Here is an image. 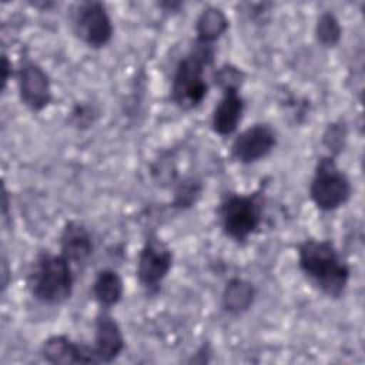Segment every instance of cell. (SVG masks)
Listing matches in <instances>:
<instances>
[{"label": "cell", "instance_id": "cell-1", "mask_svg": "<svg viewBox=\"0 0 365 365\" xmlns=\"http://www.w3.org/2000/svg\"><path fill=\"white\" fill-rule=\"evenodd\" d=\"M297 265L305 279L329 299H341L351 281V267L329 238L308 237L297 245Z\"/></svg>", "mask_w": 365, "mask_h": 365}, {"label": "cell", "instance_id": "cell-2", "mask_svg": "<svg viewBox=\"0 0 365 365\" xmlns=\"http://www.w3.org/2000/svg\"><path fill=\"white\" fill-rule=\"evenodd\" d=\"M215 46L197 40L177 61L170 86V101L181 111L198 108L210 93L207 70L214 66Z\"/></svg>", "mask_w": 365, "mask_h": 365}, {"label": "cell", "instance_id": "cell-3", "mask_svg": "<svg viewBox=\"0 0 365 365\" xmlns=\"http://www.w3.org/2000/svg\"><path fill=\"white\" fill-rule=\"evenodd\" d=\"M74 287L76 268L61 252L50 250L37 252L26 277V288L37 304L63 305L73 297Z\"/></svg>", "mask_w": 365, "mask_h": 365}, {"label": "cell", "instance_id": "cell-4", "mask_svg": "<svg viewBox=\"0 0 365 365\" xmlns=\"http://www.w3.org/2000/svg\"><path fill=\"white\" fill-rule=\"evenodd\" d=\"M265 187L267 184H259L248 192L228 191L217 204L220 230L237 245L247 244L261 230L265 215Z\"/></svg>", "mask_w": 365, "mask_h": 365}, {"label": "cell", "instance_id": "cell-5", "mask_svg": "<svg viewBox=\"0 0 365 365\" xmlns=\"http://www.w3.org/2000/svg\"><path fill=\"white\" fill-rule=\"evenodd\" d=\"M352 192L351 178L338 165V160L328 154L319 155L308 185L314 207L321 212H334L349 202Z\"/></svg>", "mask_w": 365, "mask_h": 365}, {"label": "cell", "instance_id": "cell-6", "mask_svg": "<svg viewBox=\"0 0 365 365\" xmlns=\"http://www.w3.org/2000/svg\"><path fill=\"white\" fill-rule=\"evenodd\" d=\"M174 265L173 248L155 234H148L137 254L135 279L147 297H157Z\"/></svg>", "mask_w": 365, "mask_h": 365}, {"label": "cell", "instance_id": "cell-7", "mask_svg": "<svg viewBox=\"0 0 365 365\" xmlns=\"http://www.w3.org/2000/svg\"><path fill=\"white\" fill-rule=\"evenodd\" d=\"M68 21L73 34L91 50H101L113 40L114 23L103 1L86 0L73 4Z\"/></svg>", "mask_w": 365, "mask_h": 365}, {"label": "cell", "instance_id": "cell-8", "mask_svg": "<svg viewBox=\"0 0 365 365\" xmlns=\"http://www.w3.org/2000/svg\"><path fill=\"white\" fill-rule=\"evenodd\" d=\"M14 81L19 100L29 111L41 113L53 103L54 94L50 74L29 56H24L16 67Z\"/></svg>", "mask_w": 365, "mask_h": 365}, {"label": "cell", "instance_id": "cell-9", "mask_svg": "<svg viewBox=\"0 0 365 365\" xmlns=\"http://www.w3.org/2000/svg\"><path fill=\"white\" fill-rule=\"evenodd\" d=\"M277 145V130L267 121H257L235 134L230 145V158L241 165H252L269 157Z\"/></svg>", "mask_w": 365, "mask_h": 365}, {"label": "cell", "instance_id": "cell-10", "mask_svg": "<svg viewBox=\"0 0 365 365\" xmlns=\"http://www.w3.org/2000/svg\"><path fill=\"white\" fill-rule=\"evenodd\" d=\"M93 327L91 349L96 364H113L125 349V336L120 322L108 309H98Z\"/></svg>", "mask_w": 365, "mask_h": 365}, {"label": "cell", "instance_id": "cell-11", "mask_svg": "<svg viewBox=\"0 0 365 365\" xmlns=\"http://www.w3.org/2000/svg\"><path fill=\"white\" fill-rule=\"evenodd\" d=\"M38 354L44 362L51 365H97L91 344L77 341L66 334L47 336L41 342Z\"/></svg>", "mask_w": 365, "mask_h": 365}, {"label": "cell", "instance_id": "cell-12", "mask_svg": "<svg viewBox=\"0 0 365 365\" xmlns=\"http://www.w3.org/2000/svg\"><path fill=\"white\" fill-rule=\"evenodd\" d=\"M245 113V98L240 88H225L212 108L210 118L211 131L221 137L228 138L237 134Z\"/></svg>", "mask_w": 365, "mask_h": 365}, {"label": "cell", "instance_id": "cell-13", "mask_svg": "<svg viewBox=\"0 0 365 365\" xmlns=\"http://www.w3.org/2000/svg\"><path fill=\"white\" fill-rule=\"evenodd\" d=\"M58 251L74 268L86 265L94 252V241L88 227L78 220H67L58 235Z\"/></svg>", "mask_w": 365, "mask_h": 365}, {"label": "cell", "instance_id": "cell-14", "mask_svg": "<svg viewBox=\"0 0 365 365\" xmlns=\"http://www.w3.org/2000/svg\"><path fill=\"white\" fill-rule=\"evenodd\" d=\"M91 298L98 309L111 311L117 307L124 297V281L120 272L114 268H100L91 282Z\"/></svg>", "mask_w": 365, "mask_h": 365}, {"label": "cell", "instance_id": "cell-15", "mask_svg": "<svg viewBox=\"0 0 365 365\" xmlns=\"http://www.w3.org/2000/svg\"><path fill=\"white\" fill-rule=\"evenodd\" d=\"M255 299V285L245 278L232 277L224 284L220 304L225 314L231 317H241L252 308Z\"/></svg>", "mask_w": 365, "mask_h": 365}, {"label": "cell", "instance_id": "cell-16", "mask_svg": "<svg viewBox=\"0 0 365 365\" xmlns=\"http://www.w3.org/2000/svg\"><path fill=\"white\" fill-rule=\"evenodd\" d=\"M230 19L227 13L218 6H205L197 16L194 23L195 40L204 44L215 43L228 31Z\"/></svg>", "mask_w": 365, "mask_h": 365}, {"label": "cell", "instance_id": "cell-17", "mask_svg": "<svg viewBox=\"0 0 365 365\" xmlns=\"http://www.w3.org/2000/svg\"><path fill=\"white\" fill-rule=\"evenodd\" d=\"M204 192V182L195 175L182 177L175 182L170 207L178 211H187L197 205Z\"/></svg>", "mask_w": 365, "mask_h": 365}, {"label": "cell", "instance_id": "cell-18", "mask_svg": "<svg viewBox=\"0 0 365 365\" xmlns=\"http://www.w3.org/2000/svg\"><path fill=\"white\" fill-rule=\"evenodd\" d=\"M342 24L332 11H322L314 27L317 43L324 48H335L342 40Z\"/></svg>", "mask_w": 365, "mask_h": 365}, {"label": "cell", "instance_id": "cell-19", "mask_svg": "<svg viewBox=\"0 0 365 365\" xmlns=\"http://www.w3.org/2000/svg\"><path fill=\"white\" fill-rule=\"evenodd\" d=\"M322 147L327 150L325 154L338 158L348 143V125L344 120H335L327 124L322 138Z\"/></svg>", "mask_w": 365, "mask_h": 365}, {"label": "cell", "instance_id": "cell-20", "mask_svg": "<svg viewBox=\"0 0 365 365\" xmlns=\"http://www.w3.org/2000/svg\"><path fill=\"white\" fill-rule=\"evenodd\" d=\"M100 117L98 108L90 101H78L67 113L68 124L77 130H88Z\"/></svg>", "mask_w": 365, "mask_h": 365}, {"label": "cell", "instance_id": "cell-21", "mask_svg": "<svg viewBox=\"0 0 365 365\" xmlns=\"http://www.w3.org/2000/svg\"><path fill=\"white\" fill-rule=\"evenodd\" d=\"M245 80V73L232 63H224L212 73V81L220 88V91L225 88H240L242 87Z\"/></svg>", "mask_w": 365, "mask_h": 365}, {"label": "cell", "instance_id": "cell-22", "mask_svg": "<svg viewBox=\"0 0 365 365\" xmlns=\"http://www.w3.org/2000/svg\"><path fill=\"white\" fill-rule=\"evenodd\" d=\"M14 73H16V68H14L11 60L9 58V56L6 53H3V56H1V91H6L9 81L11 78H14Z\"/></svg>", "mask_w": 365, "mask_h": 365}, {"label": "cell", "instance_id": "cell-23", "mask_svg": "<svg viewBox=\"0 0 365 365\" xmlns=\"http://www.w3.org/2000/svg\"><path fill=\"white\" fill-rule=\"evenodd\" d=\"M1 272H3V275H1V291L4 292V291H6V288H7V285H9V281L6 279V277L9 275V269H7V262H6V259L3 261Z\"/></svg>", "mask_w": 365, "mask_h": 365}]
</instances>
